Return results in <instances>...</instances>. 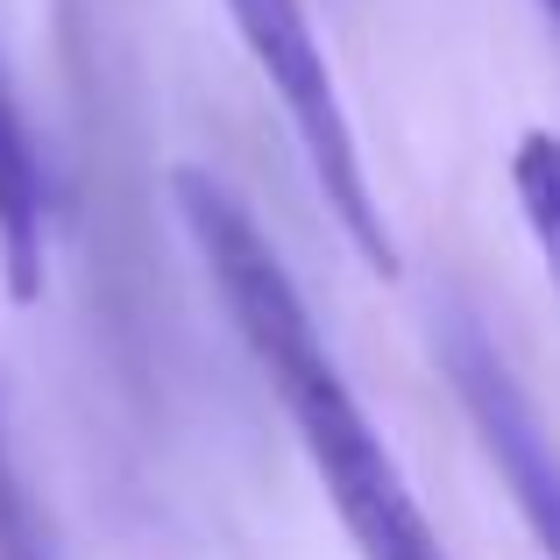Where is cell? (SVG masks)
Masks as SVG:
<instances>
[{
	"label": "cell",
	"instance_id": "obj_1",
	"mask_svg": "<svg viewBox=\"0 0 560 560\" xmlns=\"http://www.w3.org/2000/svg\"><path fill=\"white\" fill-rule=\"evenodd\" d=\"M171 191H178V220L191 248H199L206 277H213L220 305H228L234 334L256 355L270 397L284 405L291 433H299L305 462H313L334 518L348 525L355 553L362 560H447L440 533L425 525L419 497H411L405 468H397V454L383 447L376 419L348 390L334 348L313 327V305L299 299V284H291L284 256L270 248V234L256 228V213L213 171H178Z\"/></svg>",
	"mask_w": 560,
	"mask_h": 560
},
{
	"label": "cell",
	"instance_id": "obj_2",
	"mask_svg": "<svg viewBox=\"0 0 560 560\" xmlns=\"http://www.w3.org/2000/svg\"><path fill=\"white\" fill-rule=\"evenodd\" d=\"M220 8H228L248 65L262 71L270 100L284 107L291 136H299V150H305V171H313L327 213L341 220L348 248H355L376 277H397V234L376 206L370 164H362V142H355V128H348L341 85H334L327 43H319L305 0H220Z\"/></svg>",
	"mask_w": 560,
	"mask_h": 560
},
{
	"label": "cell",
	"instance_id": "obj_3",
	"mask_svg": "<svg viewBox=\"0 0 560 560\" xmlns=\"http://www.w3.org/2000/svg\"><path fill=\"white\" fill-rule=\"evenodd\" d=\"M433 355H440V370H447L454 397H462L468 425H476L482 447H490V462H497V476H504L518 518L533 525L539 553L560 560V440L547 433V419H539L533 397L518 390L511 362L497 355V341L468 313L440 319Z\"/></svg>",
	"mask_w": 560,
	"mask_h": 560
},
{
	"label": "cell",
	"instance_id": "obj_4",
	"mask_svg": "<svg viewBox=\"0 0 560 560\" xmlns=\"http://www.w3.org/2000/svg\"><path fill=\"white\" fill-rule=\"evenodd\" d=\"M43 228H50V191H43V156L28 142V121L14 107L8 65H0V270L14 299L43 291Z\"/></svg>",
	"mask_w": 560,
	"mask_h": 560
},
{
	"label": "cell",
	"instance_id": "obj_5",
	"mask_svg": "<svg viewBox=\"0 0 560 560\" xmlns=\"http://www.w3.org/2000/svg\"><path fill=\"white\" fill-rule=\"evenodd\" d=\"M511 191H518V213L533 228L539 256H547L553 284H560V136L553 128H525L518 150H511Z\"/></svg>",
	"mask_w": 560,
	"mask_h": 560
},
{
	"label": "cell",
	"instance_id": "obj_6",
	"mask_svg": "<svg viewBox=\"0 0 560 560\" xmlns=\"http://www.w3.org/2000/svg\"><path fill=\"white\" fill-rule=\"evenodd\" d=\"M0 560H28L22 504H14V482H8V454H0Z\"/></svg>",
	"mask_w": 560,
	"mask_h": 560
},
{
	"label": "cell",
	"instance_id": "obj_7",
	"mask_svg": "<svg viewBox=\"0 0 560 560\" xmlns=\"http://www.w3.org/2000/svg\"><path fill=\"white\" fill-rule=\"evenodd\" d=\"M539 8H547V22H553V28H560V0H539Z\"/></svg>",
	"mask_w": 560,
	"mask_h": 560
}]
</instances>
